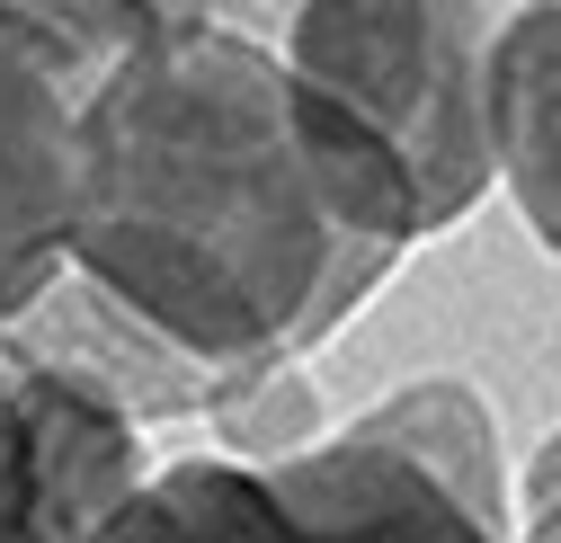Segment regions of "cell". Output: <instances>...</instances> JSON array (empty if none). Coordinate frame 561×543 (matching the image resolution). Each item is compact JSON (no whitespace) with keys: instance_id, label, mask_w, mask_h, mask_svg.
<instances>
[{"instance_id":"1","label":"cell","mask_w":561,"mask_h":543,"mask_svg":"<svg viewBox=\"0 0 561 543\" xmlns=\"http://www.w3.org/2000/svg\"><path fill=\"white\" fill-rule=\"evenodd\" d=\"M72 277L0 338L90 374L144 428H215L428 241L401 152L224 10L161 19L72 90Z\"/></svg>"},{"instance_id":"2","label":"cell","mask_w":561,"mask_h":543,"mask_svg":"<svg viewBox=\"0 0 561 543\" xmlns=\"http://www.w3.org/2000/svg\"><path fill=\"white\" fill-rule=\"evenodd\" d=\"M99 543H517V534L455 499L419 454L347 419L286 454L205 446L152 463Z\"/></svg>"},{"instance_id":"3","label":"cell","mask_w":561,"mask_h":543,"mask_svg":"<svg viewBox=\"0 0 561 543\" xmlns=\"http://www.w3.org/2000/svg\"><path fill=\"white\" fill-rule=\"evenodd\" d=\"M295 72H312L347 116L401 152L428 232H455L500 161H490V27L472 0H295L276 19Z\"/></svg>"},{"instance_id":"4","label":"cell","mask_w":561,"mask_h":543,"mask_svg":"<svg viewBox=\"0 0 561 543\" xmlns=\"http://www.w3.org/2000/svg\"><path fill=\"white\" fill-rule=\"evenodd\" d=\"M144 472V419L116 392L0 338V543H99Z\"/></svg>"},{"instance_id":"5","label":"cell","mask_w":561,"mask_h":543,"mask_svg":"<svg viewBox=\"0 0 561 543\" xmlns=\"http://www.w3.org/2000/svg\"><path fill=\"white\" fill-rule=\"evenodd\" d=\"M72 206H81L72 99L0 27V330L27 321L72 277Z\"/></svg>"},{"instance_id":"6","label":"cell","mask_w":561,"mask_h":543,"mask_svg":"<svg viewBox=\"0 0 561 543\" xmlns=\"http://www.w3.org/2000/svg\"><path fill=\"white\" fill-rule=\"evenodd\" d=\"M490 161L526 232L561 258V0L490 27Z\"/></svg>"},{"instance_id":"7","label":"cell","mask_w":561,"mask_h":543,"mask_svg":"<svg viewBox=\"0 0 561 543\" xmlns=\"http://www.w3.org/2000/svg\"><path fill=\"white\" fill-rule=\"evenodd\" d=\"M375 437H392L401 454H419L455 499H472L481 517H500L517 534V499H508V463H500V428H490V401L472 383H410L375 411H357Z\"/></svg>"},{"instance_id":"8","label":"cell","mask_w":561,"mask_h":543,"mask_svg":"<svg viewBox=\"0 0 561 543\" xmlns=\"http://www.w3.org/2000/svg\"><path fill=\"white\" fill-rule=\"evenodd\" d=\"M543 508H561V428L543 437V454L526 472V517H543Z\"/></svg>"},{"instance_id":"9","label":"cell","mask_w":561,"mask_h":543,"mask_svg":"<svg viewBox=\"0 0 561 543\" xmlns=\"http://www.w3.org/2000/svg\"><path fill=\"white\" fill-rule=\"evenodd\" d=\"M517 543H561V508H543V517H526V525H517Z\"/></svg>"}]
</instances>
